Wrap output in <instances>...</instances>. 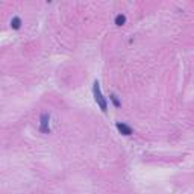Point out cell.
<instances>
[{
    "label": "cell",
    "instance_id": "2",
    "mask_svg": "<svg viewBox=\"0 0 194 194\" xmlns=\"http://www.w3.org/2000/svg\"><path fill=\"white\" fill-rule=\"evenodd\" d=\"M48 121H50V115L48 114H41V118H40V131L43 134H50V128H48Z\"/></svg>",
    "mask_w": 194,
    "mask_h": 194
},
{
    "label": "cell",
    "instance_id": "4",
    "mask_svg": "<svg viewBox=\"0 0 194 194\" xmlns=\"http://www.w3.org/2000/svg\"><path fill=\"white\" fill-rule=\"evenodd\" d=\"M11 28L15 29V31H18V29L21 28V18H20V17H14V18L11 20Z\"/></svg>",
    "mask_w": 194,
    "mask_h": 194
},
{
    "label": "cell",
    "instance_id": "3",
    "mask_svg": "<svg viewBox=\"0 0 194 194\" xmlns=\"http://www.w3.org/2000/svg\"><path fill=\"white\" fill-rule=\"evenodd\" d=\"M115 126H117V129H118L120 134H123V135H126V137L132 135V128H131V126H128V125H125V123H117Z\"/></svg>",
    "mask_w": 194,
    "mask_h": 194
},
{
    "label": "cell",
    "instance_id": "1",
    "mask_svg": "<svg viewBox=\"0 0 194 194\" xmlns=\"http://www.w3.org/2000/svg\"><path fill=\"white\" fill-rule=\"evenodd\" d=\"M93 93H94V99H96L97 105L100 106V109H102L103 112H106V111H108V103H106L105 97H103V94H102V91H100V84L97 82V81L94 82V87H93Z\"/></svg>",
    "mask_w": 194,
    "mask_h": 194
},
{
    "label": "cell",
    "instance_id": "6",
    "mask_svg": "<svg viewBox=\"0 0 194 194\" xmlns=\"http://www.w3.org/2000/svg\"><path fill=\"white\" fill-rule=\"evenodd\" d=\"M111 100H112V103H114L117 108H120V102H118V99H117V96H115V94L111 96Z\"/></svg>",
    "mask_w": 194,
    "mask_h": 194
},
{
    "label": "cell",
    "instance_id": "5",
    "mask_svg": "<svg viewBox=\"0 0 194 194\" xmlns=\"http://www.w3.org/2000/svg\"><path fill=\"white\" fill-rule=\"evenodd\" d=\"M114 23L117 24V26H123V24L126 23V15H123V14H118V15L115 17Z\"/></svg>",
    "mask_w": 194,
    "mask_h": 194
}]
</instances>
